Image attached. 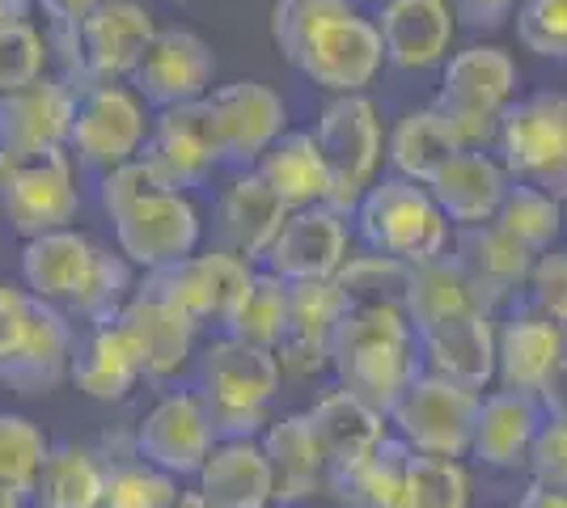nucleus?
Here are the masks:
<instances>
[{
	"label": "nucleus",
	"instance_id": "46",
	"mask_svg": "<svg viewBox=\"0 0 567 508\" xmlns=\"http://www.w3.org/2000/svg\"><path fill=\"white\" fill-rule=\"evenodd\" d=\"M466 500H471V479L457 458L411 449V508H466Z\"/></svg>",
	"mask_w": 567,
	"mask_h": 508
},
{
	"label": "nucleus",
	"instance_id": "32",
	"mask_svg": "<svg viewBox=\"0 0 567 508\" xmlns=\"http://www.w3.org/2000/svg\"><path fill=\"white\" fill-rule=\"evenodd\" d=\"M250 169L276 191V199L288 212L327 204V195H331V169L322 162V148L313 141V132H288L284 127Z\"/></svg>",
	"mask_w": 567,
	"mask_h": 508
},
{
	"label": "nucleus",
	"instance_id": "50",
	"mask_svg": "<svg viewBox=\"0 0 567 508\" xmlns=\"http://www.w3.org/2000/svg\"><path fill=\"white\" fill-rule=\"evenodd\" d=\"M529 284H534V305H538V314L550 318L567 335V250H555V255H546V259H534Z\"/></svg>",
	"mask_w": 567,
	"mask_h": 508
},
{
	"label": "nucleus",
	"instance_id": "53",
	"mask_svg": "<svg viewBox=\"0 0 567 508\" xmlns=\"http://www.w3.org/2000/svg\"><path fill=\"white\" fill-rule=\"evenodd\" d=\"M39 9H43V18H48L51 34L48 39H60V34H72L81 18H90L97 4H106V0H34Z\"/></svg>",
	"mask_w": 567,
	"mask_h": 508
},
{
	"label": "nucleus",
	"instance_id": "14",
	"mask_svg": "<svg viewBox=\"0 0 567 508\" xmlns=\"http://www.w3.org/2000/svg\"><path fill=\"white\" fill-rule=\"evenodd\" d=\"M144 276H153L187 310L199 331H220L225 335V326H229L234 310L241 305L255 271H250L246 259H237V255L216 246L208 255H187L178 263L144 271Z\"/></svg>",
	"mask_w": 567,
	"mask_h": 508
},
{
	"label": "nucleus",
	"instance_id": "41",
	"mask_svg": "<svg viewBox=\"0 0 567 508\" xmlns=\"http://www.w3.org/2000/svg\"><path fill=\"white\" fill-rule=\"evenodd\" d=\"M174 500H178V479L144 462L136 445L127 458H106L97 508H174Z\"/></svg>",
	"mask_w": 567,
	"mask_h": 508
},
{
	"label": "nucleus",
	"instance_id": "45",
	"mask_svg": "<svg viewBox=\"0 0 567 508\" xmlns=\"http://www.w3.org/2000/svg\"><path fill=\"white\" fill-rule=\"evenodd\" d=\"M51 48L48 39L34 30L30 18H13V22H0V94L30 85L48 73Z\"/></svg>",
	"mask_w": 567,
	"mask_h": 508
},
{
	"label": "nucleus",
	"instance_id": "36",
	"mask_svg": "<svg viewBox=\"0 0 567 508\" xmlns=\"http://www.w3.org/2000/svg\"><path fill=\"white\" fill-rule=\"evenodd\" d=\"M453 259L466 267V276L478 284V292L496 305L504 292L520 289V284L529 280L538 255L525 250L517 238H508L496 220H483V225H462V234H457V255H453Z\"/></svg>",
	"mask_w": 567,
	"mask_h": 508
},
{
	"label": "nucleus",
	"instance_id": "43",
	"mask_svg": "<svg viewBox=\"0 0 567 508\" xmlns=\"http://www.w3.org/2000/svg\"><path fill=\"white\" fill-rule=\"evenodd\" d=\"M132 292H136V271H132V263L118 250L97 246L85 284H81V292L72 297L64 310H69V318H81V322L94 326V322H111V318L123 314V305H127Z\"/></svg>",
	"mask_w": 567,
	"mask_h": 508
},
{
	"label": "nucleus",
	"instance_id": "37",
	"mask_svg": "<svg viewBox=\"0 0 567 508\" xmlns=\"http://www.w3.org/2000/svg\"><path fill=\"white\" fill-rule=\"evenodd\" d=\"M567 335L543 314H520L496 339V377L504 390L538 394L543 377L564 356Z\"/></svg>",
	"mask_w": 567,
	"mask_h": 508
},
{
	"label": "nucleus",
	"instance_id": "19",
	"mask_svg": "<svg viewBox=\"0 0 567 508\" xmlns=\"http://www.w3.org/2000/svg\"><path fill=\"white\" fill-rule=\"evenodd\" d=\"M348 310V292L334 280H301L288 284V318L276 343V364L288 377H313L331 369V339Z\"/></svg>",
	"mask_w": 567,
	"mask_h": 508
},
{
	"label": "nucleus",
	"instance_id": "54",
	"mask_svg": "<svg viewBox=\"0 0 567 508\" xmlns=\"http://www.w3.org/2000/svg\"><path fill=\"white\" fill-rule=\"evenodd\" d=\"M538 403H543L546 415H559V419H567V352L555 361V369L543 377V386H538Z\"/></svg>",
	"mask_w": 567,
	"mask_h": 508
},
{
	"label": "nucleus",
	"instance_id": "24",
	"mask_svg": "<svg viewBox=\"0 0 567 508\" xmlns=\"http://www.w3.org/2000/svg\"><path fill=\"white\" fill-rule=\"evenodd\" d=\"M72 85L64 76H39L0 94V148L39 153V148H64L72 127Z\"/></svg>",
	"mask_w": 567,
	"mask_h": 508
},
{
	"label": "nucleus",
	"instance_id": "31",
	"mask_svg": "<svg viewBox=\"0 0 567 508\" xmlns=\"http://www.w3.org/2000/svg\"><path fill=\"white\" fill-rule=\"evenodd\" d=\"M199 496L213 508H267L271 505V466L259 436L213 440L204 466L195 470Z\"/></svg>",
	"mask_w": 567,
	"mask_h": 508
},
{
	"label": "nucleus",
	"instance_id": "57",
	"mask_svg": "<svg viewBox=\"0 0 567 508\" xmlns=\"http://www.w3.org/2000/svg\"><path fill=\"white\" fill-rule=\"evenodd\" d=\"M174 508H213L199 491H178V500H174Z\"/></svg>",
	"mask_w": 567,
	"mask_h": 508
},
{
	"label": "nucleus",
	"instance_id": "30",
	"mask_svg": "<svg viewBox=\"0 0 567 508\" xmlns=\"http://www.w3.org/2000/svg\"><path fill=\"white\" fill-rule=\"evenodd\" d=\"M543 403L538 394H520V390H499L492 398L478 403V419H474L471 454L483 466L496 470H517L529 458V445L543 428Z\"/></svg>",
	"mask_w": 567,
	"mask_h": 508
},
{
	"label": "nucleus",
	"instance_id": "59",
	"mask_svg": "<svg viewBox=\"0 0 567 508\" xmlns=\"http://www.w3.org/2000/svg\"><path fill=\"white\" fill-rule=\"evenodd\" d=\"M355 9H378V4H385V0H352Z\"/></svg>",
	"mask_w": 567,
	"mask_h": 508
},
{
	"label": "nucleus",
	"instance_id": "27",
	"mask_svg": "<svg viewBox=\"0 0 567 508\" xmlns=\"http://www.w3.org/2000/svg\"><path fill=\"white\" fill-rule=\"evenodd\" d=\"M97 242L85 238L81 229H48V234H34L22 246V289L39 301L51 305H69L72 297L81 292L90 267H94Z\"/></svg>",
	"mask_w": 567,
	"mask_h": 508
},
{
	"label": "nucleus",
	"instance_id": "7",
	"mask_svg": "<svg viewBox=\"0 0 567 508\" xmlns=\"http://www.w3.org/2000/svg\"><path fill=\"white\" fill-rule=\"evenodd\" d=\"M0 212L22 238L72 225L81 212V195L72 178L69 148H39V153L0 148Z\"/></svg>",
	"mask_w": 567,
	"mask_h": 508
},
{
	"label": "nucleus",
	"instance_id": "34",
	"mask_svg": "<svg viewBox=\"0 0 567 508\" xmlns=\"http://www.w3.org/2000/svg\"><path fill=\"white\" fill-rule=\"evenodd\" d=\"M262 454L271 466V505H301L313 491H322V454L313 445L306 415H280L262 428Z\"/></svg>",
	"mask_w": 567,
	"mask_h": 508
},
{
	"label": "nucleus",
	"instance_id": "52",
	"mask_svg": "<svg viewBox=\"0 0 567 508\" xmlns=\"http://www.w3.org/2000/svg\"><path fill=\"white\" fill-rule=\"evenodd\" d=\"M453 18L471 25V30H499V25L513 18L517 0H450Z\"/></svg>",
	"mask_w": 567,
	"mask_h": 508
},
{
	"label": "nucleus",
	"instance_id": "39",
	"mask_svg": "<svg viewBox=\"0 0 567 508\" xmlns=\"http://www.w3.org/2000/svg\"><path fill=\"white\" fill-rule=\"evenodd\" d=\"M462 136L453 132V123L436 111V106H424V111H411L402 115L394 136H390V162L399 169V178H411V183H432V174L450 162L453 153H462Z\"/></svg>",
	"mask_w": 567,
	"mask_h": 508
},
{
	"label": "nucleus",
	"instance_id": "18",
	"mask_svg": "<svg viewBox=\"0 0 567 508\" xmlns=\"http://www.w3.org/2000/svg\"><path fill=\"white\" fill-rule=\"evenodd\" d=\"M348 259V220L327 204L297 208L288 212L280 234L271 238L262 263L271 276H280L284 284H301V280H334V271Z\"/></svg>",
	"mask_w": 567,
	"mask_h": 508
},
{
	"label": "nucleus",
	"instance_id": "21",
	"mask_svg": "<svg viewBox=\"0 0 567 508\" xmlns=\"http://www.w3.org/2000/svg\"><path fill=\"white\" fill-rule=\"evenodd\" d=\"M72 348H76V326H72L69 310L34 297V310H30L22 343L0 364V386H9L22 398L51 394L69 377Z\"/></svg>",
	"mask_w": 567,
	"mask_h": 508
},
{
	"label": "nucleus",
	"instance_id": "29",
	"mask_svg": "<svg viewBox=\"0 0 567 508\" xmlns=\"http://www.w3.org/2000/svg\"><path fill=\"white\" fill-rule=\"evenodd\" d=\"M508 183L513 178H508L504 162L487 157L483 148H462V153H453L450 162L432 174L427 195L436 199V208L445 212V220L483 225V220L496 217Z\"/></svg>",
	"mask_w": 567,
	"mask_h": 508
},
{
	"label": "nucleus",
	"instance_id": "25",
	"mask_svg": "<svg viewBox=\"0 0 567 508\" xmlns=\"http://www.w3.org/2000/svg\"><path fill=\"white\" fill-rule=\"evenodd\" d=\"M420 343H424L432 373L450 382L483 390L496 377V331H492V310L483 305L453 310L441 322H432Z\"/></svg>",
	"mask_w": 567,
	"mask_h": 508
},
{
	"label": "nucleus",
	"instance_id": "15",
	"mask_svg": "<svg viewBox=\"0 0 567 508\" xmlns=\"http://www.w3.org/2000/svg\"><path fill=\"white\" fill-rule=\"evenodd\" d=\"M127 81H132L136 97L153 111L178 106V102H199L216 81V55L195 30L169 25V30L153 34V43L144 48L141 64L132 69Z\"/></svg>",
	"mask_w": 567,
	"mask_h": 508
},
{
	"label": "nucleus",
	"instance_id": "55",
	"mask_svg": "<svg viewBox=\"0 0 567 508\" xmlns=\"http://www.w3.org/2000/svg\"><path fill=\"white\" fill-rule=\"evenodd\" d=\"M517 508H567V491L546 487V484H529Z\"/></svg>",
	"mask_w": 567,
	"mask_h": 508
},
{
	"label": "nucleus",
	"instance_id": "13",
	"mask_svg": "<svg viewBox=\"0 0 567 508\" xmlns=\"http://www.w3.org/2000/svg\"><path fill=\"white\" fill-rule=\"evenodd\" d=\"M141 157L174 191L204 187L213 178V169L220 166V148H216V132L204 97L199 102L162 106L148 120V136H144Z\"/></svg>",
	"mask_w": 567,
	"mask_h": 508
},
{
	"label": "nucleus",
	"instance_id": "3",
	"mask_svg": "<svg viewBox=\"0 0 567 508\" xmlns=\"http://www.w3.org/2000/svg\"><path fill=\"white\" fill-rule=\"evenodd\" d=\"M153 34H157V22L141 0H106L90 18H81L72 34L48 39V48L60 51L64 81L76 94L94 81H127L141 64L144 48L153 43Z\"/></svg>",
	"mask_w": 567,
	"mask_h": 508
},
{
	"label": "nucleus",
	"instance_id": "56",
	"mask_svg": "<svg viewBox=\"0 0 567 508\" xmlns=\"http://www.w3.org/2000/svg\"><path fill=\"white\" fill-rule=\"evenodd\" d=\"M30 4H34V0H0V22H13V18H30Z\"/></svg>",
	"mask_w": 567,
	"mask_h": 508
},
{
	"label": "nucleus",
	"instance_id": "22",
	"mask_svg": "<svg viewBox=\"0 0 567 508\" xmlns=\"http://www.w3.org/2000/svg\"><path fill=\"white\" fill-rule=\"evenodd\" d=\"M72 386L94 403H123L144 382V352L123 314L111 322H94L76 339L69 361Z\"/></svg>",
	"mask_w": 567,
	"mask_h": 508
},
{
	"label": "nucleus",
	"instance_id": "51",
	"mask_svg": "<svg viewBox=\"0 0 567 508\" xmlns=\"http://www.w3.org/2000/svg\"><path fill=\"white\" fill-rule=\"evenodd\" d=\"M30 310H34V297H30V292L13 289V284H0V364H4V356L22 343Z\"/></svg>",
	"mask_w": 567,
	"mask_h": 508
},
{
	"label": "nucleus",
	"instance_id": "49",
	"mask_svg": "<svg viewBox=\"0 0 567 508\" xmlns=\"http://www.w3.org/2000/svg\"><path fill=\"white\" fill-rule=\"evenodd\" d=\"M525 466L534 470V484L567 491V419H559V415L543 419V428H538L534 445H529Z\"/></svg>",
	"mask_w": 567,
	"mask_h": 508
},
{
	"label": "nucleus",
	"instance_id": "44",
	"mask_svg": "<svg viewBox=\"0 0 567 508\" xmlns=\"http://www.w3.org/2000/svg\"><path fill=\"white\" fill-rule=\"evenodd\" d=\"M48 433L30 415L0 412V484L30 496L34 475H39V466L48 458Z\"/></svg>",
	"mask_w": 567,
	"mask_h": 508
},
{
	"label": "nucleus",
	"instance_id": "26",
	"mask_svg": "<svg viewBox=\"0 0 567 508\" xmlns=\"http://www.w3.org/2000/svg\"><path fill=\"white\" fill-rule=\"evenodd\" d=\"M284 217H288V208L276 199V191L255 169H241L216 199V242H220V250L255 263L267 255L271 238L280 234Z\"/></svg>",
	"mask_w": 567,
	"mask_h": 508
},
{
	"label": "nucleus",
	"instance_id": "20",
	"mask_svg": "<svg viewBox=\"0 0 567 508\" xmlns=\"http://www.w3.org/2000/svg\"><path fill=\"white\" fill-rule=\"evenodd\" d=\"M123 322L132 326V335L144 352V377L148 382H169L178 377L187 361L195 356V339L199 326L190 322V314L169 297L153 276H144L136 292L123 305Z\"/></svg>",
	"mask_w": 567,
	"mask_h": 508
},
{
	"label": "nucleus",
	"instance_id": "16",
	"mask_svg": "<svg viewBox=\"0 0 567 508\" xmlns=\"http://www.w3.org/2000/svg\"><path fill=\"white\" fill-rule=\"evenodd\" d=\"M204 106H208V120H213L220 166L250 169L259 162L262 148L288 127L284 97L259 85V81H234V85L208 90Z\"/></svg>",
	"mask_w": 567,
	"mask_h": 508
},
{
	"label": "nucleus",
	"instance_id": "10",
	"mask_svg": "<svg viewBox=\"0 0 567 508\" xmlns=\"http://www.w3.org/2000/svg\"><path fill=\"white\" fill-rule=\"evenodd\" d=\"M148 106L136 90H127L123 81H94L72 97V127H69V153L90 169L123 166L132 157H141L144 136H148Z\"/></svg>",
	"mask_w": 567,
	"mask_h": 508
},
{
	"label": "nucleus",
	"instance_id": "40",
	"mask_svg": "<svg viewBox=\"0 0 567 508\" xmlns=\"http://www.w3.org/2000/svg\"><path fill=\"white\" fill-rule=\"evenodd\" d=\"M492 220L508 238H517L525 250L543 255L559 238V229H564V204L550 199L546 191H538V187H529V183H508V191H504Z\"/></svg>",
	"mask_w": 567,
	"mask_h": 508
},
{
	"label": "nucleus",
	"instance_id": "6",
	"mask_svg": "<svg viewBox=\"0 0 567 508\" xmlns=\"http://www.w3.org/2000/svg\"><path fill=\"white\" fill-rule=\"evenodd\" d=\"M496 141L508 178L567 204V94L543 90L508 102Z\"/></svg>",
	"mask_w": 567,
	"mask_h": 508
},
{
	"label": "nucleus",
	"instance_id": "2",
	"mask_svg": "<svg viewBox=\"0 0 567 508\" xmlns=\"http://www.w3.org/2000/svg\"><path fill=\"white\" fill-rule=\"evenodd\" d=\"M195 394L208 412L216 440H241L267 428V403L280 394L276 352L250 348L241 339H213L199 352Z\"/></svg>",
	"mask_w": 567,
	"mask_h": 508
},
{
	"label": "nucleus",
	"instance_id": "17",
	"mask_svg": "<svg viewBox=\"0 0 567 508\" xmlns=\"http://www.w3.org/2000/svg\"><path fill=\"white\" fill-rule=\"evenodd\" d=\"M213 440V424H208V412H204L195 390H169V394H162L144 412V419L136 424V436H132L136 454L144 462H153L157 470L174 475V479L195 475L204 466V458H208Z\"/></svg>",
	"mask_w": 567,
	"mask_h": 508
},
{
	"label": "nucleus",
	"instance_id": "23",
	"mask_svg": "<svg viewBox=\"0 0 567 508\" xmlns=\"http://www.w3.org/2000/svg\"><path fill=\"white\" fill-rule=\"evenodd\" d=\"M373 22H378L385 64L394 69L424 73L450 60L453 34H457L450 0H385L378 4Z\"/></svg>",
	"mask_w": 567,
	"mask_h": 508
},
{
	"label": "nucleus",
	"instance_id": "28",
	"mask_svg": "<svg viewBox=\"0 0 567 508\" xmlns=\"http://www.w3.org/2000/svg\"><path fill=\"white\" fill-rule=\"evenodd\" d=\"M306 419L313 445L322 454V470H327L322 487L331 484L334 475H343L348 466H355L385 436V415L360 403L348 390H331L327 398H318L313 412H306Z\"/></svg>",
	"mask_w": 567,
	"mask_h": 508
},
{
	"label": "nucleus",
	"instance_id": "35",
	"mask_svg": "<svg viewBox=\"0 0 567 508\" xmlns=\"http://www.w3.org/2000/svg\"><path fill=\"white\" fill-rule=\"evenodd\" d=\"M327 487L348 508H411V445L402 436H381L364 458L334 475Z\"/></svg>",
	"mask_w": 567,
	"mask_h": 508
},
{
	"label": "nucleus",
	"instance_id": "12",
	"mask_svg": "<svg viewBox=\"0 0 567 508\" xmlns=\"http://www.w3.org/2000/svg\"><path fill=\"white\" fill-rule=\"evenodd\" d=\"M118 255L132 267L157 271L178 259L195 255L199 246V208L187 199V191L153 187L141 199H132L123 212L111 217Z\"/></svg>",
	"mask_w": 567,
	"mask_h": 508
},
{
	"label": "nucleus",
	"instance_id": "42",
	"mask_svg": "<svg viewBox=\"0 0 567 508\" xmlns=\"http://www.w3.org/2000/svg\"><path fill=\"white\" fill-rule=\"evenodd\" d=\"M284 318H288V284L271 271H255L241 305H237L229 326H225V335L241 339L250 348L276 352V343L284 335Z\"/></svg>",
	"mask_w": 567,
	"mask_h": 508
},
{
	"label": "nucleus",
	"instance_id": "48",
	"mask_svg": "<svg viewBox=\"0 0 567 508\" xmlns=\"http://www.w3.org/2000/svg\"><path fill=\"white\" fill-rule=\"evenodd\" d=\"M352 0H276L271 4V39L284 51V60H292L301 39H306L313 25L322 22L327 13L348 9Z\"/></svg>",
	"mask_w": 567,
	"mask_h": 508
},
{
	"label": "nucleus",
	"instance_id": "33",
	"mask_svg": "<svg viewBox=\"0 0 567 508\" xmlns=\"http://www.w3.org/2000/svg\"><path fill=\"white\" fill-rule=\"evenodd\" d=\"M471 305H483L492 310V301L478 292L466 267L457 263L453 255H432L424 263L406 267V284H402V314L411 322L415 339L424 335L432 322H441L453 310H471Z\"/></svg>",
	"mask_w": 567,
	"mask_h": 508
},
{
	"label": "nucleus",
	"instance_id": "9",
	"mask_svg": "<svg viewBox=\"0 0 567 508\" xmlns=\"http://www.w3.org/2000/svg\"><path fill=\"white\" fill-rule=\"evenodd\" d=\"M288 64L327 94H364V85H373V76L385 64L378 22L364 18L355 4L327 13L301 39Z\"/></svg>",
	"mask_w": 567,
	"mask_h": 508
},
{
	"label": "nucleus",
	"instance_id": "8",
	"mask_svg": "<svg viewBox=\"0 0 567 508\" xmlns=\"http://www.w3.org/2000/svg\"><path fill=\"white\" fill-rule=\"evenodd\" d=\"M313 141H318L322 162L331 169L327 208L348 217L360 204V195L369 191V183L381 166L378 106L364 94H334V102H327L322 115H318Z\"/></svg>",
	"mask_w": 567,
	"mask_h": 508
},
{
	"label": "nucleus",
	"instance_id": "47",
	"mask_svg": "<svg viewBox=\"0 0 567 508\" xmlns=\"http://www.w3.org/2000/svg\"><path fill=\"white\" fill-rule=\"evenodd\" d=\"M517 39L543 60H567V0H517Z\"/></svg>",
	"mask_w": 567,
	"mask_h": 508
},
{
	"label": "nucleus",
	"instance_id": "1",
	"mask_svg": "<svg viewBox=\"0 0 567 508\" xmlns=\"http://www.w3.org/2000/svg\"><path fill=\"white\" fill-rule=\"evenodd\" d=\"M331 369L339 390L355 394L373 412L390 415L415 369V331L402 305H348L331 339Z\"/></svg>",
	"mask_w": 567,
	"mask_h": 508
},
{
	"label": "nucleus",
	"instance_id": "5",
	"mask_svg": "<svg viewBox=\"0 0 567 508\" xmlns=\"http://www.w3.org/2000/svg\"><path fill=\"white\" fill-rule=\"evenodd\" d=\"M517 60L508 51L492 48V43H474L445 64V81H441V94L432 106L453 123L462 145L483 148L487 141H496L499 115L517 97Z\"/></svg>",
	"mask_w": 567,
	"mask_h": 508
},
{
	"label": "nucleus",
	"instance_id": "4",
	"mask_svg": "<svg viewBox=\"0 0 567 508\" xmlns=\"http://www.w3.org/2000/svg\"><path fill=\"white\" fill-rule=\"evenodd\" d=\"M355 229L373 255L399 259V263H424L432 255H441L450 242V220L436 208V199L427 195L424 183L411 178H381L369 183V191L360 195Z\"/></svg>",
	"mask_w": 567,
	"mask_h": 508
},
{
	"label": "nucleus",
	"instance_id": "11",
	"mask_svg": "<svg viewBox=\"0 0 567 508\" xmlns=\"http://www.w3.org/2000/svg\"><path fill=\"white\" fill-rule=\"evenodd\" d=\"M483 394L462 382H450L441 373H415L411 386L402 390L390 419L399 424L402 440L415 454L436 458H462L471 454L474 419H478Z\"/></svg>",
	"mask_w": 567,
	"mask_h": 508
},
{
	"label": "nucleus",
	"instance_id": "38",
	"mask_svg": "<svg viewBox=\"0 0 567 508\" xmlns=\"http://www.w3.org/2000/svg\"><path fill=\"white\" fill-rule=\"evenodd\" d=\"M102 479H106V458L97 449L76 440L51 445L25 496V508H97Z\"/></svg>",
	"mask_w": 567,
	"mask_h": 508
},
{
	"label": "nucleus",
	"instance_id": "58",
	"mask_svg": "<svg viewBox=\"0 0 567 508\" xmlns=\"http://www.w3.org/2000/svg\"><path fill=\"white\" fill-rule=\"evenodd\" d=\"M0 508H25V496H22V491H13V487L0 484Z\"/></svg>",
	"mask_w": 567,
	"mask_h": 508
}]
</instances>
